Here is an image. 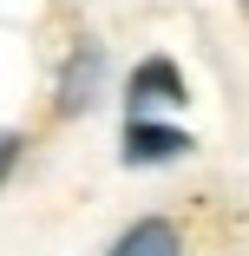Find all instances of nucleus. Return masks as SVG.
<instances>
[{"mask_svg":"<svg viewBox=\"0 0 249 256\" xmlns=\"http://www.w3.org/2000/svg\"><path fill=\"white\" fill-rule=\"evenodd\" d=\"M184 151H197L190 132L151 125L144 112H131V125H125V164H171V158H184Z\"/></svg>","mask_w":249,"mask_h":256,"instance_id":"f257e3e1","label":"nucleus"},{"mask_svg":"<svg viewBox=\"0 0 249 256\" xmlns=\"http://www.w3.org/2000/svg\"><path fill=\"white\" fill-rule=\"evenodd\" d=\"M125 98H131V112H151V106H184L190 86H184V72L158 53V60H144V66L125 79Z\"/></svg>","mask_w":249,"mask_h":256,"instance_id":"f03ea898","label":"nucleus"},{"mask_svg":"<svg viewBox=\"0 0 249 256\" xmlns=\"http://www.w3.org/2000/svg\"><path fill=\"white\" fill-rule=\"evenodd\" d=\"M92 86H98V46H79V53L66 60V79H59V112H85L92 106Z\"/></svg>","mask_w":249,"mask_h":256,"instance_id":"7ed1b4c3","label":"nucleus"},{"mask_svg":"<svg viewBox=\"0 0 249 256\" xmlns=\"http://www.w3.org/2000/svg\"><path fill=\"white\" fill-rule=\"evenodd\" d=\"M112 250H118V256H144V250H151V256H171V250H177V230H171V224H131Z\"/></svg>","mask_w":249,"mask_h":256,"instance_id":"20e7f679","label":"nucleus"},{"mask_svg":"<svg viewBox=\"0 0 249 256\" xmlns=\"http://www.w3.org/2000/svg\"><path fill=\"white\" fill-rule=\"evenodd\" d=\"M13 164H20V132H0V184L13 178Z\"/></svg>","mask_w":249,"mask_h":256,"instance_id":"39448f33","label":"nucleus"},{"mask_svg":"<svg viewBox=\"0 0 249 256\" xmlns=\"http://www.w3.org/2000/svg\"><path fill=\"white\" fill-rule=\"evenodd\" d=\"M243 7H249V0H243Z\"/></svg>","mask_w":249,"mask_h":256,"instance_id":"423d86ee","label":"nucleus"}]
</instances>
